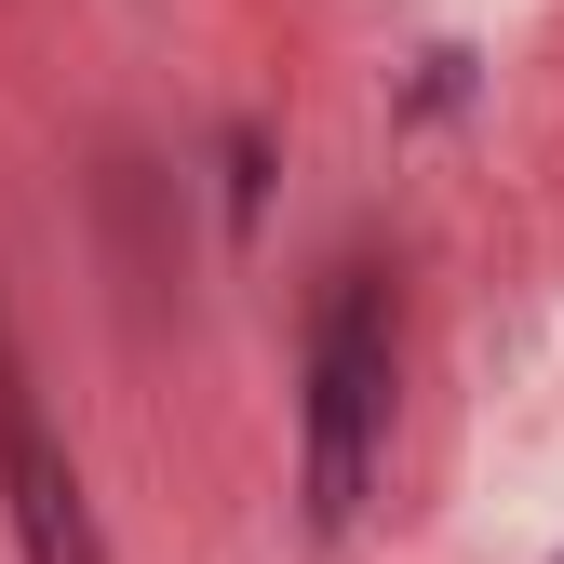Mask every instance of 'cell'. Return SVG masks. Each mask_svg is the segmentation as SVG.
Segmentation results:
<instances>
[{"mask_svg": "<svg viewBox=\"0 0 564 564\" xmlns=\"http://www.w3.org/2000/svg\"><path fill=\"white\" fill-rule=\"evenodd\" d=\"M390 416H403V323H390V269L349 256L323 269L310 336H296V498L310 538H349L390 470Z\"/></svg>", "mask_w": 564, "mask_h": 564, "instance_id": "cell-1", "label": "cell"}, {"mask_svg": "<svg viewBox=\"0 0 564 564\" xmlns=\"http://www.w3.org/2000/svg\"><path fill=\"white\" fill-rule=\"evenodd\" d=\"M0 511H14V551L28 564H108V524L82 498V470H67V444L41 431L14 349H0Z\"/></svg>", "mask_w": 564, "mask_h": 564, "instance_id": "cell-2", "label": "cell"}]
</instances>
